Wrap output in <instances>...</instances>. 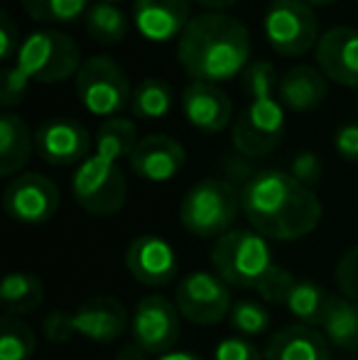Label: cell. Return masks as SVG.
Wrapping results in <instances>:
<instances>
[{
	"instance_id": "cell-1",
	"label": "cell",
	"mask_w": 358,
	"mask_h": 360,
	"mask_svg": "<svg viewBox=\"0 0 358 360\" xmlns=\"http://www.w3.org/2000/svg\"><path fill=\"white\" fill-rule=\"evenodd\" d=\"M241 211L253 231L270 240L305 238L321 221L317 191L282 169L255 172L253 179L241 186Z\"/></svg>"
},
{
	"instance_id": "cell-2",
	"label": "cell",
	"mask_w": 358,
	"mask_h": 360,
	"mask_svg": "<svg viewBox=\"0 0 358 360\" xmlns=\"http://www.w3.org/2000/svg\"><path fill=\"white\" fill-rule=\"evenodd\" d=\"M177 62L191 81L224 84L250 67V32L229 13L191 18L177 39Z\"/></svg>"
},
{
	"instance_id": "cell-3",
	"label": "cell",
	"mask_w": 358,
	"mask_h": 360,
	"mask_svg": "<svg viewBox=\"0 0 358 360\" xmlns=\"http://www.w3.org/2000/svg\"><path fill=\"white\" fill-rule=\"evenodd\" d=\"M211 265L229 287L255 289L270 304H285L295 285V277L272 257L268 238L250 228H234L221 236L211 250Z\"/></svg>"
},
{
	"instance_id": "cell-4",
	"label": "cell",
	"mask_w": 358,
	"mask_h": 360,
	"mask_svg": "<svg viewBox=\"0 0 358 360\" xmlns=\"http://www.w3.org/2000/svg\"><path fill=\"white\" fill-rule=\"evenodd\" d=\"M275 67L268 59L250 62L243 72V91L248 96V105L238 113L231 133V143L236 155L245 160H258L275 150L285 138V105L275 98L277 86Z\"/></svg>"
},
{
	"instance_id": "cell-5",
	"label": "cell",
	"mask_w": 358,
	"mask_h": 360,
	"mask_svg": "<svg viewBox=\"0 0 358 360\" xmlns=\"http://www.w3.org/2000/svg\"><path fill=\"white\" fill-rule=\"evenodd\" d=\"M241 211V186L226 179H201L184 194L179 221L191 236L216 238L234 231Z\"/></svg>"
},
{
	"instance_id": "cell-6",
	"label": "cell",
	"mask_w": 358,
	"mask_h": 360,
	"mask_svg": "<svg viewBox=\"0 0 358 360\" xmlns=\"http://www.w3.org/2000/svg\"><path fill=\"white\" fill-rule=\"evenodd\" d=\"M15 64L34 84H62L77 79L82 69V49L69 34L57 30H37L23 39Z\"/></svg>"
},
{
	"instance_id": "cell-7",
	"label": "cell",
	"mask_w": 358,
	"mask_h": 360,
	"mask_svg": "<svg viewBox=\"0 0 358 360\" xmlns=\"http://www.w3.org/2000/svg\"><path fill=\"white\" fill-rule=\"evenodd\" d=\"M74 86H77L79 103L96 118H118V113L130 108L133 89H130L128 74L110 57L96 54L84 59Z\"/></svg>"
},
{
	"instance_id": "cell-8",
	"label": "cell",
	"mask_w": 358,
	"mask_h": 360,
	"mask_svg": "<svg viewBox=\"0 0 358 360\" xmlns=\"http://www.w3.org/2000/svg\"><path fill=\"white\" fill-rule=\"evenodd\" d=\"M72 194L87 214L113 216L128 201V181L118 162L94 152L74 172Z\"/></svg>"
},
{
	"instance_id": "cell-9",
	"label": "cell",
	"mask_w": 358,
	"mask_h": 360,
	"mask_svg": "<svg viewBox=\"0 0 358 360\" xmlns=\"http://www.w3.org/2000/svg\"><path fill=\"white\" fill-rule=\"evenodd\" d=\"M263 32L270 49L280 57H302L321 37L314 8L302 0H272L265 10Z\"/></svg>"
},
{
	"instance_id": "cell-10",
	"label": "cell",
	"mask_w": 358,
	"mask_h": 360,
	"mask_svg": "<svg viewBox=\"0 0 358 360\" xmlns=\"http://www.w3.org/2000/svg\"><path fill=\"white\" fill-rule=\"evenodd\" d=\"M179 309L160 294L143 297L130 316L133 343L148 356H167L179 341Z\"/></svg>"
},
{
	"instance_id": "cell-11",
	"label": "cell",
	"mask_w": 358,
	"mask_h": 360,
	"mask_svg": "<svg viewBox=\"0 0 358 360\" xmlns=\"http://www.w3.org/2000/svg\"><path fill=\"white\" fill-rule=\"evenodd\" d=\"M179 314L191 323L214 326L231 314V287L216 272H191L179 280L174 294Z\"/></svg>"
},
{
	"instance_id": "cell-12",
	"label": "cell",
	"mask_w": 358,
	"mask_h": 360,
	"mask_svg": "<svg viewBox=\"0 0 358 360\" xmlns=\"http://www.w3.org/2000/svg\"><path fill=\"white\" fill-rule=\"evenodd\" d=\"M62 194L49 176L25 172L8 181L3 191V209L13 221L25 226H42L59 211Z\"/></svg>"
},
{
	"instance_id": "cell-13",
	"label": "cell",
	"mask_w": 358,
	"mask_h": 360,
	"mask_svg": "<svg viewBox=\"0 0 358 360\" xmlns=\"http://www.w3.org/2000/svg\"><path fill=\"white\" fill-rule=\"evenodd\" d=\"M34 152L52 167L82 165L87 157H91V135L79 120H44L34 130Z\"/></svg>"
},
{
	"instance_id": "cell-14",
	"label": "cell",
	"mask_w": 358,
	"mask_h": 360,
	"mask_svg": "<svg viewBox=\"0 0 358 360\" xmlns=\"http://www.w3.org/2000/svg\"><path fill=\"white\" fill-rule=\"evenodd\" d=\"M181 113L194 130L216 135L224 133L234 120V103L221 86L189 81L181 91Z\"/></svg>"
},
{
	"instance_id": "cell-15",
	"label": "cell",
	"mask_w": 358,
	"mask_h": 360,
	"mask_svg": "<svg viewBox=\"0 0 358 360\" xmlns=\"http://www.w3.org/2000/svg\"><path fill=\"white\" fill-rule=\"evenodd\" d=\"M125 267L140 285L165 287L177 277V250L160 236H138L125 250Z\"/></svg>"
},
{
	"instance_id": "cell-16",
	"label": "cell",
	"mask_w": 358,
	"mask_h": 360,
	"mask_svg": "<svg viewBox=\"0 0 358 360\" xmlns=\"http://www.w3.org/2000/svg\"><path fill=\"white\" fill-rule=\"evenodd\" d=\"M317 69L329 81L339 86L358 89V30L356 27H331L321 32L314 47Z\"/></svg>"
},
{
	"instance_id": "cell-17",
	"label": "cell",
	"mask_w": 358,
	"mask_h": 360,
	"mask_svg": "<svg viewBox=\"0 0 358 360\" xmlns=\"http://www.w3.org/2000/svg\"><path fill=\"white\" fill-rule=\"evenodd\" d=\"M186 162V152L179 140L170 135H145L138 140L133 155L128 157V167L135 176L153 184H165L174 179Z\"/></svg>"
},
{
	"instance_id": "cell-18",
	"label": "cell",
	"mask_w": 358,
	"mask_h": 360,
	"mask_svg": "<svg viewBox=\"0 0 358 360\" xmlns=\"http://www.w3.org/2000/svg\"><path fill=\"white\" fill-rule=\"evenodd\" d=\"M133 22L148 42H172L191 22V0H133Z\"/></svg>"
},
{
	"instance_id": "cell-19",
	"label": "cell",
	"mask_w": 358,
	"mask_h": 360,
	"mask_svg": "<svg viewBox=\"0 0 358 360\" xmlns=\"http://www.w3.org/2000/svg\"><path fill=\"white\" fill-rule=\"evenodd\" d=\"M74 331L94 343H113L130 326L125 307L113 297H91L72 311Z\"/></svg>"
},
{
	"instance_id": "cell-20",
	"label": "cell",
	"mask_w": 358,
	"mask_h": 360,
	"mask_svg": "<svg viewBox=\"0 0 358 360\" xmlns=\"http://www.w3.org/2000/svg\"><path fill=\"white\" fill-rule=\"evenodd\" d=\"M326 94H329V79L317 67L307 64L287 69L277 81V98L292 113H309L319 108Z\"/></svg>"
},
{
	"instance_id": "cell-21",
	"label": "cell",
	"mask_w": 358,
	"mask_h": 360,
	"mask_svg": "<svg viewBox=\"0 0 358 360\" xmlns=\"http://www.w3.org/2000/svg\"><path fill=\"white\" fill-rule=\"evenodd\" d=\"M263 353L265 360H331L324 333L305 323L280 328Z\"/></svg>"
},
{
	"instance_id": "cell-22",
	"label": "cell",
	"mask_w": 358,
	"mask_h": 360,
	"mask_svg": "<svg viewBox=\"0 0 358 360\" xmlns=\"http://www.w3.org/2000/svg\"><path fill=\"white\" fill-rule=\"evenodd\" d=\"M34 152V133L15 113L0 115V176H13L30 162Z\"/></svg>"
},
{
	"instance_id": "cell-23",
	"label": "cell",
	"mask_w": 358,
	"mask_h": 360,
	"mask_svg": "<svg viewBox=\"0 0 358 360\" xmlns=\"http://www.w3.org/2000/svg\"><path fill=\"white\" fill-rule=\"evenodd\" d=\"M331 299H334V294H329L324 287L309 280H295V285L290 287L285 297V307L300 323L321 328L326 314H329Z\"/></svg>"
},
{
	"instance_id": "cell-24",
	"label": "cell",
	"mask_w": 358,
	"mask_h": 360,
	"mask_svg": "<svg viewBox=\"0 0 358 360\" xmlns=\"http://www.w3.org/2000/svg\"><path fill=\"white\" fill-rule=\"evenodd\" d=\"M326 343L339 351L358 353V302L346 297L331 299L329 314L319 328Z\"/></svg>"
},
{
	"instance_id": "cell-25",
	"label": "cell",
	"mask_w": 358,
	"mask_h": 360,
	"mask_svg": "<svg viewBox=\"0 0 358 360\" xmlns=\"http://www.w3.org/2000/svg\"><path fill=\"white\" fill-rule=\"evenodd\" d=\"M44 299L42 280L30 272H8L0 285V304L5 316H25L39 309Z\"/></svg>"
},
{
	"instance_id": "cell-26",
	"label": "cell",
	"mask_w": 358,
	"mask_h": 360,
	"mask_svg": "<svg viewBox=\"0 0 358 360\" xmlns=\"http://www.w3.org/2000/svg\"><path fill=\"white\" fill-rule=\"evenodd\" d=\"M84 25L87 32L94 42L103 44V47H113L120 44L128 37L130 22L125 13L113 3H94L84 15Z\"/></svg>"
},
{
	"instance_id": "cell-27",
	"label": "cell",
	"mask_w": 358,
	"mask_h": 360,
	"mask_svg": "<svg viewBox=\"0 0 358 360\" xmlns=\"http://www.w3.org/2000/svg\"><path fill=\"white\" fill-rule=\"evenodd\" d=\"M138 145V128L128 118H108L98 125L96 133V155L108 157L113 162L128 160Z\"/></svg>"
},
{
	"instance_id": "cell-28",
	"label": "cell",
	"mask_w": 358,
	"mask_h": 360,
	"mask_svg": "<svg viewBox=\"0 0 358 360\" xmlns=\"http://www.w3.org/2000/svg\"><path fill=\"white\" fill-rule=\"evenodd\" d=\"M174 105V91L162 79H145L133 89L130 98V113L140 120H158L172 110Z\"/></svg>"
},
{
	"instance_id": "cell-29",
	"label": "cell",
	"mask_w": 358,
	"mask_h": 360,
	"mask_svg": "<svg viewBox=\"0 0 358 360\" xmlns=\"http://www.w3.org/2000/svg\"><path fill=\"white\" fill-rule=\"evenodd\" d=\"M25 15L34 22H74L91 8L89 0H20Z\"/></svg>"
},
{
	"instance_id": "cell-30",
	"label": "cell",
	"mask_w": 358,
	"mask_h": 360,
	"mask_svg": "<svg viewBox=\"0 0 358 360\" xmlns=\"http://www.w3.org/2000/svg\"><path fill=\"white\" fill-rule=\"evenodd\" d=\"M37 348L34 331L18 316H5L0 323V360H30Z\"/></svg>"
},
{
	"instance_id": "cell-31",
	"label": "cell",
	"mask_w": 358,
	"mask_h": 360,
	"mask_svg": "<svg viewBox=\"0 0 358 360\" xmlns=\"http://www.w3.org/2000/svg\"><path fill=\"white\" fill-rule=\"evenodd\" d=\"M229 323L238 336L243 338H253V336H263L270 328V314L255 299H238L234 302L229 314Z\"/></svg>"
},
{
	"instance_id": "cell-32",
	"label": "cell",
	"mask_w": 358,
	"mask_h": 360,
	"mask_svg": "<svg viewBox=\"0 0 358 360\" xmlns=\"http://www.w3.org/2000/svg\"><path fill=\"white\" fill-rule=\"evenodd\" d=\"M30 84H32V79H30L18 64L5 67L3 72H0V105H3V108H15V105H20L27 98Z\"/></svg>"
},
{
	"instance_id": "cell-33",
	"label": "cell",
	"mask_w": 358,
	"mask_h": 360,
	"mask_svg": "<svg viewBox=\"0 0 358 360\" xmlns=\"http://www.w3.org/2000/svg\"><path fill=\"white\" fill-rule=\"evenodd\" d=\"M214 360H265V353L250 338L231 336L214 348Z\"/></svg>"
},
{
	"instance_id": "cell-34",
	"label": "cell",
	"mask_w": 358,
	"mask_h": 360,
	"mask_svg": "<svg viewBox=\"0 0 358 360\" xmlns=\"http://www.w3.org/2000/svg\"><path fill=\"white\" fill-rule=\"evenodd\" d=\"M334 275H336V285L344 292V297L358 302V245H354L351 250H346L341 255Z\"/></svg>"
},
{
	"instance_id": "cell-35",
	"label": "cell",
	"mask_w": 358,
	"mask_h": 360,
	"mask_svg": "<svg viewBox=\"0 0 358 360\" xmlns=\"http://www.w3.org/2000/svg\"><path fill=\"white\" fill-rule=\"evenodd\" d=\"M290 174L295 176L297 181H302L305 186L314 189V184L321 179V162H319V157H317L314 152H309V150L300 152V155L292 160Z\"/></svg>"
},
{
	"instance_id": "cell-36",
	"label": "cell",
	"mask_w": 358,
	"mask_h": 360,
	"mask_svg": "<svg viewBox=\"0 0 358 360\" xmlns=\"http://www.w3.org/2000/svg\"><path fill=\"white\" fill-rule=\"evenodd\" d=\"M42 331H44V338L49 343H67L69 338L74 336V321H72V311H52L42 323Z\"/></svg>"
},
{
	"instance_id": "cell-37",
	"label": "cell",
	"mask_w": 358,
	"mask_h": 360,
	"mask_svg": "<svg viewBox=\"0 0 358 360\" xmlns=\"http://www.w3.org/2000/svg\"><path fill=\"white\" fill-rule=\"evenodd\" d=\"M20 47H23V39H20L18 27H15L8 10H3L0 13V59L8 62V59L18 57Z\"/></svg>"
},
{
	"instance_id": "cell-38",
	"label": "cell",
	"mask_w": 358,
	"mask_h": 360,
	"mask_svg": "<svg viewBox=\"0 0 358 360\" xmlns=\"http://www.w3.org/2000/svg\"><path fill=\"white\" fill-rule=\"evenodd\" d=\"M334 147H336V152H339L341 160L358 162V123L341 125L334 135Z\"/></svg>"
},
{
	"instance_id": "cell-39",
	"label": "cell",
	"mask_w": 358,
	"mask_h": 360,
	"mask_svg": "<svg viewBox=\"0 0 358 360\" xmlns=\"http://www.w3.org/2000/svg\"><path fill=\"white\" fill-rule=\"evenodd\" d=\"M191 3L201 5L206 13H226V10L234 8L238 0H191Z\"/></svg>"
},
{
	"instance_id": "cell-40",
	"label": "cell",
	"mask_w": 358,
	"mask_h": 360,
	"mask_svg": "<svg viewBox=\"0 0 358 360\" xmlns=\"http://www.w3.org/2000/svg\"><path fill=\"white\" fill-rule=\"evenodd\" d=\"M115 360H150V356L145 351H140L138 346H123L118 351V356H115Z\"/></svg>"
},
{
	"instance_id": "cell-41",
	"label": "cell",
	"mask_w": 358,
	"mask_h": 360,
	"mask_svg": "<svg viewBox=\"0 0 358 360\" xmlns=\"http://www.w3.org/2000/svg\"><path fill=\"white\" fill-rule=\"evenodd\" d=\"M158 360H201V358L194 356V353H186V351H172V353H167V356H162Z\"/></svg>"
},
{
	"instance_id": "cell-42",
	"label": "cell",
	"mask_w": 358,
	"mask_h": 360,
	"mask_svg": "<svg viewBox=\"0 0 358 360\" xmlns=\"http://www.w3.org/2000/svg\"><path fill=\"white\" fill-rule=\"evenodd\" d=\"M302 3H307L309 8H324V5H331L336 0H302Z\"/></svg>"
},
{
	"instance_id": "cell-43",
	"label": "cell",
	"mask_w": 358,
	"mask_h": 360,
	"mask_svg": "<svg viewBox=\"0 0 358 360\" xmlns=\"http://www.w3.org/2000/svg\"><path fill=\"white\" fill-rule=\"evenodd\" d=\"M98 3H113L115 5V3H120V0H98Z\"/></svg>"
},
{
	"instance_id": "cell-44",
	"label": "cell",
	"mask_w": 358,
	"mask_h": 360,
	"mask_svg": "<svg viewBox=\"0 0 358 360\" xmlns=\"http://www.w3.org/2000/svg\"><path fill=\"white\" fill-rule=\"evenodd\" d=\"M344 360H358V358H344Z\"/></svg>"
},
{
	"instance_id": "cell-45",
	"label": "cell",
	"mask_w": 358,
	"mask_h": 360,
	"mask_svg": "<svg viewBox=\"0 0 358 360\" xmlns=\"http://www.w3.org/2000/svg\"><path fill=\"white\" fill-rule=\"evenodd\" d=\"M356 108H358V96H356Z\"/></svg>"
}]
</instances>
